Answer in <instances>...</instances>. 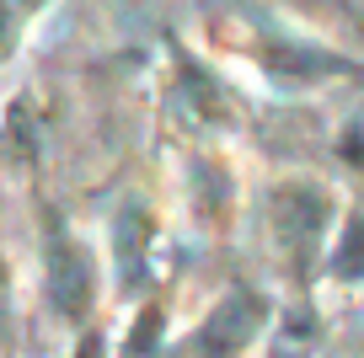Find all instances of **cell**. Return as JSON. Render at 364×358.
<instances>
[{
    "label": "cell",
    "instance_id": "obj_1",
    "mask_svg": "<svg viewBox=\"0 0 364 358\" xmlns=\"http://www.w3.org/2000/svg\"><path fill=\"white\" fill-rule=\"evenodd\" d=\"M327 224V192L311 188V182H284L273 192V230H279V246L295 268H306L311 251H316V235Z\"/></svg>",
    "mask_w": 364,
    "mask_h": 358
},
{
    "label": "cell",
    "instance_id": "obj_2",
    "mask_svg": "<svg viewBox=\"0 0 364 358\" xmlns=\"http://www.w3.org/2000/svg\"><path fill=\"white\" fill-rule=\"evenodd\" d=\"M48 300H54V310L65 315V321H80V315L91 310V300H97L91 257L75 241H65V235L48 241Z\"/></svg>",
    "mask_w": 364,
    "mask_h": 358
},
{
    "label": "cell",
    "instance_id": "obj_3",
    "mask_svg": "<svg viewBox=\"0 0 364 358\" xmlns=\"http://www.w3.org/2000/svg\"><path fill=\"white\" fill-rule=\"evenodd\" d=\"M257 315H262V305L252 300L247 289H236L225 305H215V315H209V326H204V342L215 347V353H236V347L257 332Z\"/></svg>",
    "mask_w": 364,
    "mask_h": 358
},
{
    "label": "cell",
    "instance_id": "obj_4",
    "mask_svg": "<svg viewBox=\"0 0 364 358\" xmlns=\"http://www.w3.org/2000/svg\"><path fill=\"white\" fill-rule=\"evenodd\" d=\"M177 80H182V97H193V102H188V112H198V118H209V124H215V118H225V97L204 80V70H198V65H188V59H182V65H177Z\"/></svg>",
    "mask_w": 364,
    "mask_h": 358
},
{
    "label": "cell",
    "instance_id": "obj_5",
    "mask_svg": "<svg viewBox=\"0 0 364 358\" xmlns=\"http://www.w3.org/2000/svg\"><path fill=\"white\" fill-rule=\"evenodd\" d=\"M338 273L343 278H364V219L348 224V241H343V251H338Z\"/></svg>",
    "mask_w": 364,
    "mask_h": 358
},
{
    "label": "cell",
    "instance_id": "obj_6",
    "mask_svg": "<svg viewBox=\"0 0 364 358\" xmlns=\"http://www.w3.org/2000/svg\"><path fill=\"white\" fill-rule=\"evenodd\" d=\"M16 0H0V48H11V38H16Z\"/></svg>",
    "mask_w": 364,
    "mask_h": 358
},
{
    "label": "cell",
    "instance_id": "obj_7",
    "mask_svg": "<svg viewBox=\"0 0 364 358\" xmlns=\"http://www.w3.org/2000/svg\"><path fill=\"white\" fill-rule=\"evenodd\" d=\"M0 321H6V262H0Z\"/></svg>",
    "mask_w": 364,
    "mask_h": 358
}]
</instances>
